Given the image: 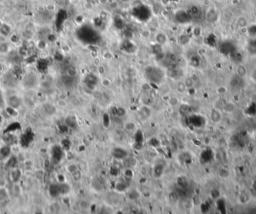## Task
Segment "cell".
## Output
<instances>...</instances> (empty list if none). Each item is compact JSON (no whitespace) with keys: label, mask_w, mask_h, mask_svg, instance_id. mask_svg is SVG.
I'll use <instances>...</instances> for the list:
<instances>
[{"label":"cell","mask_w":256,"mask_h":214,"mask_svg":"<svg viewBox=\"0 0 256 214\" xmlns=\"http://www.w3.org/2000/svg\"><path fill=\"white\" fill-rule=\"evenodd\" d=\"M11 28L8 24L3 23L0 26V34H1V35H2V36H10V35H11Z\"/></svg>","instance_id":"obj_1"},{"label":"cell","mask_w":256,"mask_h":214,"mask_svg":"<svg viewBox=\"0 0 256 214\" xmlns=\"http://www.w3.org/2000/svg\"><path fill=\"white\" fill-rule=\"evenodd\" d=\"M136 127V124H135V123H133V122H131V121H130V122H127V123L126 124L124 125L125 130H126L127 131H128V132H133V130H135Z\"/></svg>","instance_id":"obj_6"},{"label":"cell","mask_w":256,"mask_h":214,"mask_svg":"<svg viewBox=\"0 0 256 214\" xmlns=\"http://www.w3.org/2000/svg\"><path fill=\"white\" fill-rule=\"evenodd\" d=\"M79 206L81 210H87L88 208H89V205L86 200H81L79 203Z\"/></svg>","instance_id":"obj_9"},{"label":"cell","mask_w":256,"mask_h":214,"mask_svg":"<svg viewBox=\"0 0 256 214\" xmlns=\"http://www.w3.org/2000/svg\"><path fill=\"white\" fill-rule=\"evenodd\" d=\"M186 88H187V87H186L183 82H179L177 84V91H178L179 93H183Z\"/></svg>","instance_id":"obj_8"},{"label":"cell","mask_w":256,"mask_h":214,"mask_svg":"<svg viewBox=\"0 0 256 214\" xmlns=\"http://www.w3.org/2000/svg\"><path fill=\"white\" fill-rule=\"evenodd\" d=\"M184 84L186 85V87L188 88H192L193 86V84H194V81H193V78L192 77H187L186 78V79L184 80Z\"/></svg>","instance_id":"obj_10"},{"label":"cell","mask_w":256,"mask_h":214,"mask_svg":"<svg viewBox=\"0 0 256 214\" xmlns=\"http://www.w3.org/2000/svg\"><path fill=\"white\" fill-rule=\"evenodd\" d=\"M211 119L213 122L217 123V122H220V119H221V115L219 113L218 111L217 110H213L211 112Z\"/></svg>","instance_id":"obj_5"},{"label":"cell","mask_w":256,"mask_h":214,"mask_svg":"<svg viewBox=\"0 0 256 214\" xmlns=\"http://www.w3.org/2000/svg\"><path fill=\"white\" fill-rule=\"evenodd\" d=\"M72 177H73V179L74 180V181H79L81 180V178H82V172H80L79 170H78V169H76V170H75L74 172H72Z\"/></svg>","instance_id":"obj_7"},{"label":"cell","mask_w":256,"mask_h":214,"mask_svg":"<svg viewBox=\"0 0 256 214\" xmlns=\"http://www.w3.org/2000/svg\"><path fill=\"white\" fill-rule=\"evenodd\" d=\"M139 172H140L141 175H142V177L147 176L148 175V169L146 168L145 166H142V168H141Z\"/></svg>","instance_id":"obj_13"},{"label":"cell","mask_w":256,"mask_h":214,"mask_svg":"<svg viewBox=\"0 0 256 214\" xmlns=\"http://www.w3.org/2000/svg\"><path fill=\"white\" fill-rule=\"evenodd\" d=\"M10 46L5 41H0V54H6L9 51Z\"/></svg>","instance_id":"obj_3"},{"label":"cell","mask_w":256,"mask_h":214,"mask_svg":"<svg viewBox=\"0 0 256 214\" xmlns=\"http://www.w3.org/2000/svg\"><path fill=\"white\" fill-rule=\"evenodd\" d=\"M252 77L253 80H255L256 82V70H255V71L252 72Z\"/></svg>","instance_id":"obj_17"},{"label":"cell","mask_w":256,"mask_h":214,"mask_svg":"<svg viewBox=\"0 0 256 214\" xmlns=\"http://www.w3.org/2000/svg\"><path fill=\"white\" fill-rule=\"evenodd\" d=\"M117 111H118L117 114L119 115V116H123V115L125 114V112H125L124 109H123V108H119Z\"/></svg>","instance_id":"obj_16"},{"label":"cell","mask_w":256,"mask_h":214,"mask_svg":"<svg viewBox=\"0 0 256 214\" xmlns=\"http://www.w3.org/2000/svg\"><path fill=\"white\" fill-rule=\"evenodd\" d=\"M237 71V75L241 78L244 77L247 75V68H246V67L243 66V65H239L237 68V71Z\"/></svg>","instance_id":"obj_4"},{"label":"cell","mask_w":256,"mask_h":214,"mask_svg":"<svg viewBox=\"0 0 256 214\" xmlns=\"http://www.w3.org/2000/svg\"><path fill=\"white\" fill-rule=\"evenodd\" d=\"M178 102H179V100L176 98H171L169 100V104L170 106H174L177 105V104L178 103Z\"/></svg>","instance_id":"obj_12"},{"label":"cell","mask_w":256,"mask_h":214,"mask_svg":"<svg viewBox=\"0 0 256 214\" xmlns=\"http://www.w3.org/2000/svg\"><path fill=\"white\" fill-rule=\"evenodd\" d=\"M201 1H204V0H201Z\"/></svg>","instance_id":"obj_19"},{"label":"cell","mask_w":256,"mask_h":214,"mask_svg":"<svg viewBox=\"0 0 256 214\" xmlns=\"http://www.w3.org/2000/svg\"><path fill=\"white\" fill-rule=\"evenodd\" d=\"M94 63H95V65H96V66H98V65H100V59L98 58H96L95 59V62H94Z\"/></svg>","instance_id":"obj_18"},{"label":"cell","mask_w":256,"mask_h":214,"mask_svg":"<svg viewBox=\"0 0 256 214\" xmlns=\"http://www.w3.org/2000/svg\"><path fill=\"white\" fill-rule=\"evenodd\" d=\"M58 103V105L59 106H62V107H65V106H66V105H67V103H66V101L65 100H59V101H58V103Z\"/></svg>","instance_id":"obj_14"},{"label":"cell","mask_w":256,"mask_h":214,"mask_svg":"<svg viewBox=\"0 0 256 214\" xmlns=\"http://www.w3.org/2000/svg\"><path fill=\"white\" fill-rule=\"evenodd\" d=\"M129 198H130L131 200H137L138 198H139V192H136V190H133L129 194Z\"/></svg>","instance_id":"obj_11"},{"label":"cell","mask_w":256,"mask_h":214,"mask_svg":"<svg viewBox=\"0 0 256 214\" xmlns=\"http://www.w3.org/2000/svg\"><path fill=\"white\" fill-rule=\"evenodd\" d=\"M102 84H103V86L105 87H109L111 85V82L107 79H105L102 81Z\"/></svg>","instance_id":"obj_15"},{"label":"cell","mask_w":256,"mask_h":214,"mask_svg":"<svg viewBox=\"0 0 256 214\" xmlns=\"http://www.w3.org/2000/svg\"><path fill=\"white\" fill-rule=\"evenodd\" d=\"M151 113V109L147 106L142 107V109L139 111V115H141V117H142L143 119H146V118H148V117H150Z\"/></svg>","instance_id":"obj_2"}]
</instances>
